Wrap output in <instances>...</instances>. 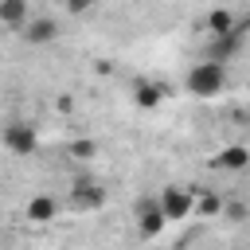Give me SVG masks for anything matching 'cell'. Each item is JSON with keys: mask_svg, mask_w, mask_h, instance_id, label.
Masks as SVG:
<instances>
[{"mask_svg": "<svg viewBox=\"0 0 250 250\" xmlns=\"http://www.w3.org/2000/svg\"><path fill=\"white\" fill-rule=\"evenodd\" d=\"M164 223H168V215H164V203L156 195L137 203V230H141V238H156L164 230Z\"/></svg>", "mask_w": 250, "mask_h": 250, "instance_id": "3", "label": "cell"}, {"mask_svg": "<svg viewBox=\"0 0 250 250\" xmlns=\"http://www.w3.org/2000/svg\"><path fill=\"white\" fill-rule=\"evenodd\" d=\"M219 207H223V199L211 195V191H203V195L195 199V215H219Z\"/></svg>", "mask_w": 250, "mask_h": 250, "instance_id": "13", "label": "cell"}, {"mask_svg": "<svg viewBox=\"0 0 250 250\" xmlns=\"http://www.w3.org/2000/svg\"><path fill=\"white\" fill-rule=\"evenodd\" d=\"M59 215V203L51 199V195H35V199H27V219L31 223H51Z\"/></svg>", "mask_w": 250, "mask_h": 250, "instance_id": "11", "label": "cell"}, {"mask_svg": "<svg viewBox=\"0 0 250 250\" xmlns=\"http://www.w3.org/2000/svg\"><path fill=\"white\" fill-rule=\"evenodd\" d=\"M246 215H250V207H246V203H230V207H227V219H230V223H242Z\"/></svg>", "mask_w": 250, "mask_h": 250, "instance_id": "16", "label": "cell"}, {"mask_svg": "<svg viewBox=\"0 0 250 250\" xmlns=\"http://www.w3.org/2000/svg\"><path fill=\"white\" fill-rule=\"evenodd\" d=\"M20 39L31 43V47H43V43H55L59 39V23L51 16H31L23 27H20Z\"/></svg>", "mask_w": 250, "mask_h": 250, "instance_id": "5", "label": "cell"}, {"mask_svg": "<svg viewBox=\"0 0 250 250\" xmlns=\"http://www.w3.org/2000/svg\"><path fill=\"white\" fill-rule=\"evenodd\" d=\"M164 82H148V78H141V82H133V102L141 105V109H156L160 102H164Z\"/></svg>", "mask_w": 250, "mask_h": 250, "instance_id": "8", "label": "cell"}, {"mask_svg": "<svg viewBox=\"0 0 250 250\" xmlns=\"http://www.w3.org/2000/svg\"><path fill=\"white\" fill-rule=\"evenodd\" d=\"M207 31H211V35H227V31H234V16H230L227 8H215V12L207 16Z\"/></svg>", "mask_w": 250, "mask_h": 250, "instance_id": "12", "label": "cell"}, {"mask_svg": "<svg viewBox=\"0 0 250 250\" xmlns=\"http://www.w3.org/2000/svg\"><path fill=\"white\" fill-rule=\"evenodd\" d=\"M238 43H242V35H238V27H234V31H227V35H211V47H207V59H223V62H230V55L238 51Z\"/></svg>", "mask_w": 250, "mask_h": 250, "instance_id": "10", "label": "cell"}, {"mask_svg": "<svg viewBox=\"0 0 250 250\" xmlns=\"http://www.w3.org/2000/svg\"><path fill=\"white\" fill-rule=\"evenodd\" d=\"M246 113H250V109H246Z\"/></svg>", "mask_w": 250, "mask_h": 250, "instance_id": "17", "label": "cell"}, {"mask_svg": "<svg viewBox=\"0 0 250 250\" xmlns=\"http://www.w3.org/2000/svg\"><path fill=\"white\" fill-rule=\"evenodd\" d=\"M70 203H74L78 211H94V207L105 203V188H102L98 180H78V184L70 188Z\"/></svg>", "mask_w": 250, "mask_h": 250, "instance_id": "6", "label": "cell"}, {"mask_svg": "<svg viewBox=\"0 0 250 250\" xmlns=\"http://www.w3.org/2000/svg\"><path fill=\"white\" fill-rule=\"evenodd\" d=\"M184 90L191 98H215L227 90V62L223 59H203L184 74Z\"/></svg>", "mask_w": 250, "mask_h": 250, "instance_id": "1", "label": "cell"}, {"mask_svg": "<svg viewBox=\"0 0 250 250\" xmlns=\"http://www.w3.org/2000/svg\"><path fill=\"white\" fill-rule=\"evenodd\" d=\"M27 20H31L27 0H0V23H4L8 31H20Z\"/></svg>", "mask_w": 250, "mask_h": 250, "instance_id": "9", "label": "cell"}, {"mask_svg": "<svg viewBox=\"0 0 250 250\" xmlns=\"http://www.w3.org/2000/svg\"><path fill=\"white\" fill-rule=\"evenodd\" d=\"M195 195L199 188H184V184H168L160 191V203H164V215L168 223H180V219H191L195 215Z\"/></svg>", "mask_w": 250, "mask_h": 250, "instance_id": "2", "label": "cell"}, {"mask_svg": "<svg viewBox=\"0 0 250 250\" xmlns=\"http://www.w3.org/2000/svg\"><path fill=\"white\" fill-rule=\"evenodd\" d=\"M66 152H70L74 160H90V156L98 152V141H74V145H70Z\"/></svg>", "mask_w": 250, "mask_h": 250, "instance_id": "14", "label": "cell"}, {"mask_svg": "<svg viewBox=\"0 0 250 250\" xmlns=\"http://www.w3.org/2000/svg\"><path fill=\"white\" fill-rule=\"evenodd\" d=\"M35 145H39V137H35V129H31L27 121H12V125L4 129V148H8L12 156H31Z\"/></svg>", "mask_w": 250, "mask_h": 250, "instance_id": "4", "label": "cell"}, {"mask_svg": "<svg viewBox=\"0 0 250 250\" xmlns=\"http://www.w3.org/2000/svg\"><path fill=\"white\" fill-rule=\"evenodd\" d=\"M94 4L98 0H66V12L70 16H86V12H94Z\"/></svg>", "mask_w": 250, "mask_h": 250, "instance_id": "15", "label": "cell"}, {"mask_svg": "<svg viewBox=\"0 0 250 250\" xmlns=\"http://www.w3.org/2000/svg\"><path fill=\"white\" fill-rule=\"evenodd\" d=\"M215 168H223V172H242V168H250V148H246V145H227V148H219V152H215Z\"/></svg>", "mask_w": 250, "mask_h": 250, "instance_id": "7", "label": "cell"}]
</instances>
